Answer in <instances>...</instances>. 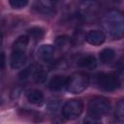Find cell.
I'll use <instances>...</instances> for the list:
<instances>
[{
  "label": "cell",
  "instance_id": "cell-15",
  "mask_svg": "<svg viewBox=\"0 0 124 124\" xmlns=\"http://www.w3.org/2000/svg\"><path fill=\"white\" fill-rule=\"evenodd\" d=\"M10 5L14 9H22L28 3V0H9Z\"/></svg>",
  "mask_w": 124,
  "mask_h": 124
},
{
  "label": "cell",
  "instance_id": "cell-10",
  "mask_svg": "<svg viewBox=\"0 0 124 124\" xmlns=\"http://www.w3.org/2000/svg\"><path fill=\"white\" fill-rule=\"evenodd\" d=\"M78 67L83 68V69H88V70H92L96 67L97 62H96V58L92 55H87L82 57L81 59L78 60Z\"/></svg>",
  "mask_w": 124,
  "mask_h": 124
},
{
  "label": "cell",
  "instance_id": "cell-16",
  "mask_svg": "<svg viewBox=\"0 0 124 124\" xmlns=\"http://www.w3.org/2000/svg\"><path fill=\"white\" fill-rule=\"evenodd\" d=\"M69 43V38L66 37V36H60V37H57L56 41H55V45L58 48H62L64 46H66Z\"/></svg>",
  "mask_w": 124,
  "mask_h": 124
},
{
  "label": "cell",
  "instance_id": "cell-7",
  "mask_svg": "<svg viewBox=\"0 0 124 124\" xmlns=\"http://www.w3.org/2000/svg\"><path fill=\"white\" fill-rule=\"evenodd\" d=\"M85 40L88 44L93 45V46H99L102 45L105 40H106V35L103 31L101 30H90L86 36Z\"/></svg>",
  "mask_w": 124,
  "mask_h": 124
},
{
  "label": "cell",
  "instance_id": "cell-5",
  "mask_svg": "<svg viewBox=\"0 0 124 124\" xmlns=\"http://www.w3.org/2000/svg\"><path fill=\"white\" fill-rule=\"evenodd\" d=\"M94 82L99 89L105 91H113L119 85V80L116 76L112 74H105V73L97 74L95 76Z\"/></svg>",
  "mask_w": 124,
  "mask_h": 124
},
{
  "label": "cell",
  "instance_id": "cell-22",
  "mask_svg": "<svg viewBox=\"0 0 124 124\" xmlns=\"http://www.w3.org/2000/svg\"><path fill=\"white\" fill-rule=\"evenodd\" d=\"M52 1H54V2H57V1H60V0H52Z\"/></svg>",
  "mask_w": 124,
  "mask_h": 124
},
{
  "label": "cell",
  "instance_id": "cell-3",
  "mask_svg": "<svg viewBox=\"0 0 124 124\" xmlns=\"http://www.w3.org/2000/svg\"><path fill=\"white\" fill-rule=\"evenodd\" d=\"M110 110L109 101L102 96H96L92 98L87 106L88 116L92 119H100L108 113Z\"/></svg>",
  "mask_w": 124,
  "mask_h": 124
},
{
  "label": "cell",
  "instance_id": "cell-8",
  "mask_svg": "<svg viewBox=\"0 0 124 124\" xmlns=\"http://www.w3.org/2000/svg\"><path fill=\"white\" fill-rule=\"evenodd\" d=\"M54 54V49L50 45H42L37 50V57L40 61L47 63L49 62Z\"/></svg>",
  "mask_w": 124,
  "mask_h": 124
},
{
  "label": "cell",
  "instance_id": "cell-12",
  "mask_svg": "<svg viewBox=\"0 0 124 124\" xmlns=\"http://www.w3.org/2000/svg\"><path fill=\"white\" fill-rule=\"evenodd\" d=\"M99 56H100L101 62L104 64H107L113 60V58L115 56V52L112 48H105L100 52Z\"/></svg>",
  "mask_w": 124,
  "mask_h": 124
},
{
  "label": "cell",
  "instance_id": "cell-17",
  "mask_svg": "<svg viewBox=\"0 0 124 124\" xmlns=\"http://www.w3.org/2000/svg\"><path fill=\"white\" fill-rule=\"evenodd\" d=\"M29 33H30V35H31L33 38H36V39H38V38H40L41 36H43V30H42L41 28H39V27L31 28V29L29 30Z\"/></svg>",
  "mask_w": 124,
  "mask_h": 124
},
{
  "label": "cell",
  "instance_id": "cell-2",
  "mask_svg": "<svg viewBox=\"0 0 124 124\" xmlns=\"http://www.w3.org/2000/svg\"><path fill=\"white\" fill-rule=\"evenodd\" d=\"M29 39L27 36H20L18 37L14 45L13 50L11 54V67L13 69H19L21 68L26 62V47L28 45Z\"/></svg>",
  "mask_w": 124,
  "mask_h": 124
},
{
  "label": "cell",
  "instance_id": "cell-1",
  "mask_svg": "<svg viewBox=\"0 0 124 124\" xmlns=\"http://www.w3.org/2000/svg\"><path fill=\"white\" fill-rule=\"evenodd\" d=\"M103 26L106 31L113 38H121L124 36V15L117 11H108L103 17Z\"/></svg>",
  "mask_w": 124,
  "mask_h": 124
},
{
  "label": "cell",
  "instance_id": "cell-9",
  "mask_svg": "<svg viewBox=\"0 0 124 124\" xmlns=\"http://www.w3.org/2000/svg\"><path fill=\"white\" fill-rule=\"evenodd\" d=\"M66 82L67 78H65L63 76H55L50 79L48 83V88L52 91H58L66 86Z\"/></svg>",
  "mask_w": 124,
  "mask_h": 124
},
{
  "label": "cell",
  "instance_id": "cell-11",
  "mask_svg": "<svg viewBox=\"0 0 124 124\" xmlns=\"http://www.w3.org/2000/svg\"><path fill=\"white\" fill-rule=\"evenodd\" d=\"M27 100L33 105H41L44 101V95L40 90L33 89L27 93Z\"/></svg>",
  "mask_w": 124,
  "mask_h": 124
},
{
  "label": "cell",
  "instance_id": "cell-20",
  "mask_svg": "<svg viewBox=\"0 0 124 124\" xmlns=\"http://www.w3.org/2000/svg\"><path fill=\"white\" fill-rule=\"evenodd\" d=\"M82 2H85V3H87V2H92V1H94V0H81Z\"/></svg>",
  "mask_w": 124,
  "mask_h": 124
},
{
  "label": "cell",
  "instance_id": "cell-14",
  "mask_svg": "<svg viewBox=\"0 0 124 124\" xmlns=\"http://www.w3.org/2000/svg\"><path fill=\"white\" fill-rule=\"evenodd\" d=\"M33 77H34V79H35L36 82L41 83V82H44L46 80V73L43 69H38L37 71L34 72Z\"/></svg>",
  "mask_w": 124,
  "mask_h": 124
},
{
  "label": "cell",
  "instance_id": "cell-6",
  "mask_svg": "<svg viewBox=\"0 0 124 124\" xmlns=\"http://www.w3.org/2000/svg\"><path fill=\"white\" fill-rule=\"evenodd\" d=\"M83 110V104L78 99H71L68 100L63 108H62V114L64 118L68 120H73L80 116Z\"/></svg>",
  "mask_w": 124,
  "mask_h": 124
},
{
  "label": "cell",
  "instance_id": "cell-13",
  "mask_svg": "<svg viewBox=\"0 0 124 124\" xmlns=\"http://www.w3.org/2000/svg\"><path fill=\"white\" fill-rule=\"evenodd\" d=\"M115 115L119 120H124V100H120L115 108Z\"/></svg>",
  "mask_w": 124,
  "mask_h": 124
},
{
  "label": "cell",
  "instance_id": "cell-21",
  "mask_svg": "<svg viewBox=\"0 0 124 124\" xmlns=\"http://www.w3.org/2000/svg\"><path fill=\"white\" fill-rule=\"evenodd\" d=\"M110 1H112V2H114V3H118L120 0H110Z\"/></svg>",
  "mask_w": 124,
  "mask_h": 124
},
{
  "label": "cell",
  "instance_id": "cell-4",
  "mask_svg": "<svg viewBox=\"0 0 124 124\" xmlns=\"http://www.w3.org/2000/svg\"><path fill=\"white\" fill-rule=\"evenodd\" d=\"M89 84V77L87 74L82 72H76L72 74L66 82V89L70 93L78 94L85 90Z\"/></svg>",
  "mask_w": 124,
  "mask_h": 124
},
{
  "label": "cell",
  "instance_id": "cell-18",
  "mask_svg": "<svg viewBox=\"0 0 124 124\" xmlns=\"http://www.w3.org/2000/svg\"><path fill=\"white\" fill-rule=\"evenodd\" d=\"M31 70H32V67H28V68H26L25 70H23V72H21L20 75H19V79H20V80H25V79H27V78L30 77L31 73H32Z\"/></svg>",
  "mask_w": 124,
  "mask_h": 124
},
{
  "label": "cell",
  "instance_id": "cell-19",
  "mask_svg": "<svg viewBox=\"0 0 124 124\" xmlns=\"http://www.w3.org/2000/svg\"><path fill=\"white\" fill-rule=\"evenodd\" d=\"M4 63H5V56L4 53H2V68H4Z\"/></svg>",
  "mask_w": 124,
  "mask_h": 124
}]
</instances>
